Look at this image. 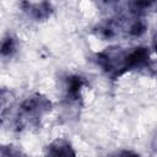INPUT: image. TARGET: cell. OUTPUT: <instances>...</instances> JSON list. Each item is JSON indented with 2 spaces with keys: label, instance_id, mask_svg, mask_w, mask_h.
Returning <instances> with one entry per match:
<instances>
[{
  "label": "cell",
  "instance_id": "obj_1",
  "mask_svg": "<svg viewBox=\"0 0 157 157\" xmlns=\"http://www.w3.org/2000/svg\"><path fill=\"white\" fill-rule=\"evenodd\" d=\"M53 109V102L42 93H33L25 98L16 114L13 125L17 129L39 128L42 119Z\"/></svg>",
  "mask_w": 157,
  "mask_h": 157
},
{
  "label": "cell",
  "instance_id": "obj_10",
  "mask_svg": "<svg viewBox=\"0 0 157 157\" xmlns=\"http://www.w3.org/2000/svg\"><path fill=\"white\" fill-rule=\"evenodd\" d=\"M107 157H140V155L131 150H120V151L114 152Z\"/></svg>",
  "mask_w": 157,
  "mask_h": 157
},
{
  "label": "cell",
  "instance_id": "obj_9",
  "mask_svg": "<svg viewBox=\"0 0 157 157\" xmlns=\"http://www.w3.org/2000/svg\"><path fill=\"white\" fill-rule=\"evenodd\" d=\"M1 157H29L22 148L12 144L1 146Z\"/></svg>",
  "mask_w": 157,
  "mask_h": 157
},
{
  "label": "cell",
  "instance_id": "obj_4",
  "mask_svg": "<svg viewBox=\"0 0 157 157\" xmlns=\"http://www.w3.org/2000/svg\"><path fill=\"white\" fill-rule=\"evenodd\" d=\"M20 6L29 18L37 22L48 20L54 11L53 5L48 1H22Z\"/></svg>",
  "mask_w": 157,
  "mask_h": 157
},
{
  "label": "cell",
  "instance_id": "obj_7",
  "mask_svg": "<svg viewBox=\"0 0 157 157\" xmlns=\"http://www.w3.org/2000/svg\"><path fill=\"white\" fill-rule=\"evenodd\" d=\"M146 29H147V23L144 20V17H136V16L129 15L125 36H129L132 38H139L146 32Z\"/></svg>",
  "mask_w": 157,
  "mask_h": 157
},
{
  "label": "cell",
  "instance_id": "obj_3",
  "mask_svg": "<svg viewBox=\"0 0 157 157\" xmlns=\"http://www.w3.org/2000/svg\"><path fill=\"white\" fill-rule=\"evenodd\" d=\"M87 86V80L78 75H67L64 80V99L67 104L78 103L82 99V91Z\"/></svg>",
  "mask_w": 157,
  "mask_h": 157
},
{
  "label": "cell",
  "instance_id": "obj_12",
  "mask_svg": "<svg viewBox=\"0 0 157 157\" xmlns=\"http://www.w3.org/2000/svg\"><path fill=\"white\" fill-rule=\"evenodd\" d=\"M152 145H153V148H155V150H157V132H156V135H155V137H153Z\"/></svg>",
  "mask_w": 157,
  "mask_h": 157
},
{
  "label": "cell",
  "instance_id": "obj_5",
  "mask_svg": "<svg viewBox=\"0 0 157 157\" xmlns=\"http://www.w3.org/2000/svg\"><path fill=\"white\" fill-rule=\"evenodd\" d=\"M44 157H77V153L69 140L58 137L45 147Z\"/></svg>",
  "mask_w": 157,
  "mask_h": 157
},
{
  "label": "cell",
  "instance_id": "obj_2",
  "mask_svg": "<svg viewBox=\"0 0 157 157\" xmlns=\"http://www.w3.org/2000/svg\"><path fill=\"white\" fill-rule=\"evenodd\" d=\"M129 50L123 48H105L102 52L96 53L94 61L110 80H118L129 70Z\"/></svg>",
  "mask_w": 157,
  "mask_h": 157
},
{
  "label": "cell",
  "instance_id": "obj_8",
  "mask_svg": "<svg viewBox=\"0 0 157 157\" xmlns=\"http://www.w3.org/2000/svg\"><path fill=\"white\" fill-rule=\"evenodd\" d=\"M17 47H18V42L15 36H12L11 33H7L6 36H4L1 40V48H0L1 58L2 59L12 58L17 52Z\"/></svg>",
  "mask_w": 157,
  "mask_h": 157
},
{
  "label": "cell",
  "instance_id": "obj_11",
  "mask_svg": "<svg viewBox=\"0 0 157 157\" xmlns=\"http://www.w3.org/2000/svg\"><path fill=\"white\" fill-rule=\"evenodd\" d=\"M151 48H152V52L157 54V32L153 34L152 37V42H151Z\"/></svg>",
  "mask_w": 157,
  "mask_h": 157
},
{
  "label": "cell",
  "instance_id": "obj_6",
  "mask_svg": "<svg viewBox=\"0 0 157 157\" xmlns=\"http://www.w3.org/2000/svg\"><path fill=\"white\" fill-rule=\"evenodd\" d=\"M128 13L136 17H144L145 15L157 11V1H130L126 4Z\"/></svg>",
  "mask_w": 157,
  "mask_h": 157
}]
</instances>
